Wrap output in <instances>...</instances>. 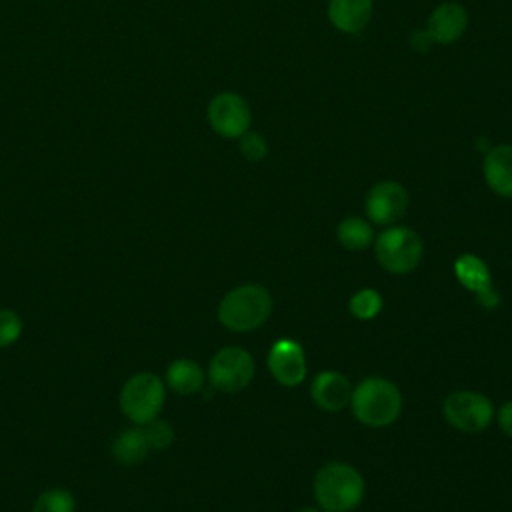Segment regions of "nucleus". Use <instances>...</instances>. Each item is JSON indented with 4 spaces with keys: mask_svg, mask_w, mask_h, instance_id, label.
Wrapping results in <instances>:
<instances>
[{
    "mask_svg": "<svg viewBox=\"0 0 512 512\" xmlns=\"http://www.w3.org/2000/svg\"><path fill=\"white\" fill-rule=\"evenodd\" d=\"M150 446L142 428H126L112 442V456L124 466L138 464L146 458Z\"/></svg>",
    "mask_w": 512,
    "mask_h": 512,
    "instance_id": "obj_18",
    "label": "nucleus"
},
{
    "mask_svg": "<svg viewBox=\"0 0 512 512\" xmlns=\"http://www.w3.org/2000/svg\"><path fill=\"white\" fill-rule=\"evenodd\" d=\"M266 366L272 378L286 386H298L304 382L308 366H306V354L298 340L292 338H278L266 356Z\"/></svg>",
    "mask_w": 512,
    "mask_h": 512,
    "instance_id": "obj_10",
    "label": "nucleus"
},
{
    "mask_svg": "<svg viewBox=\"0 0 512 512\" xmlns=\"http://www.w3.org/2000/svg\"><path fill=\"white\" fill-rule=\"evenodd\" d=\"M310 398L324 412H340L350 404L352 384L338 370H322L312 378Z\"/></svg>",
    "mask_w": 512,
    "mask_h": 512,
    "instance_id": "obj_12",
    "label": "nucleus"
},
{
    "mask_svg": "<svg viewBox=\"0 0 512 512\" xmlns=\"http://www.w3.org/2000/svg\"><path fill=\"white\" fill-rule=\"evenodd\" d=\"M486 186L502 198H512V144H496L482 158Z\"/></svg>",
    "mask_w": 512,
    "mask_h": 512,
    "instance_id": "obj_13",
    "label": "nucleus"
},
{
    "mask_svg": "<svg viewBox=\"0 0 512 512\" xmlns=\"http://www.w3.org/2000/svg\"><path fill=\"white\" fill-rule=\"evenodd\" d=\"M468 28V12L458 2H442L438 4L426 22V32L434 44L448 46L462 38V34Z\"/></svg>",
    "mask_w": 512,
    "mask_h": 512,
    "instance_id": "obj_11",
    "label": "nucleus"
},
{
    "mask_svg": "<svg viewBox=\"0 0 512 512\" xmlns=\"http://www.w3.org/2000/svg\"><path fill=\"white\" fill-rule=\"evenodd\" d=\"M364 476L348 462H328L314 474L312 492L324 512H352L364 498Z\"/></svg>",
    "mask_w": 512,
    "mask_h": 512,
    "instance_id": "obj_1",
    "label": "nucleus"
},
{
    "mask_svg": "<svg viewBox=\"0 0 512 512\" xmlns=\"http://www.w3.org/2000/svg\"><path fill=\"white\" fill-rule=\"evenodd\" d=\"M410 44H412V48L414 50H428L434 42L430 40V36H428V32L424 30V28H420V30H414L412 32V36H410Z\"/></svg>",
    "mask_w": 512,
    "mask_h": 512,
    "instance_id": "obj_26",
    "label": "nucleus"
},
{
    "mask_svg": "<svg viewBox=\"0 0 512 512\" xmlns=\"http://www.w3.org/2000/svg\"><path fill=\"white\" fill-rule=\"evenodd\" d=\"M166 400V386L164 380L154 372H138L130 376L122 390H120V410L122 414L138 424L144 426L160 416V410Z\"/></svg>",
    "mask_w": 512,
    "mask_h": 512,
    "instance_id": "obj_5",
    "label": "nucleus"
},
{
    "mask_svg": "<svg viewBox=\"0 0 512 512\" xmlns=\"http://www.w3.org/2000/svg\"><path fill=\"white\" fill-rule=\"evenodd\" d=\"M456 280L472 294L482 292L492 286V276L486 262L476 254H460L454 262Z\"/></svg>",
    "mask_w": 512,
    "mask_h": 512,
    "instance_id": "obj_16",
    "label": "nucleus"
},
{
    "mask_svg": "<svg viewBox=\"0 0 512 512\" xmlns=\"http://www.w3.org/2000/svg\"><path fill=\"white\" fill-rule=\"evenodd\" d=\"M208 126L226 140H238L244 132L250 130L252 110L248 100L234 92L222 90L214 94L206 106Z\"/></svg>",
    "mask_w": 512,
    "mask_h": 512,
    "instance_id": "obj_8",
    "label": "nucleus"
},
{
    "mask_svg": "<svg viewBox=\"0 0 512 512\" xmlns=\"http://www.w3.org/2000/svg\"><path fill=\"white\" fill-rule=\"evenodd\" d=\"M336 238L342 248H346L350 252H358V250L370 248L374 244L376 234H374L372 222L368 218L348 216L338 222Z\"/></svg>",
    "mask_w": 512,
    "mask_h": 512,
    "instance_id": "obj_17",
    "label": "nucleus"
},
{
    "mask_svg": "<svg viewBox=\"0 0 512 512\" xmlns=\"http://www.w3.org/2000/svg\"><path fill=\"white\" fill-rule=\"evenodd\" d=\"M32 512H76V500L66 488H48L36 498Z\"/></svg>",
    "mask_w": 512,
    "mask_h": 512,
    "instance_id": "obj_20",
    "label": "nucleus"
},
{
    "mask_svg": "<svg viewBox=\"0 0 512 512\" xmlns=\"http://www.w3.org/2000/svg\"><path fill=\"white\" fill-rule=\"evenodd\" d=\"M384 302L378 290L374 288H360L348 300V312L356 320H372L380 314Z\"/></svg>",
    "mask_w": 512,
    "mask_h": 512,
    "instance_id": "obj_19",
    "label": "nucleus"
},
{
    "mask_svg": "<svg viewBox=\"0 0 512 512\" xmlns=\"http://www.w3.org/2000/svg\"><path fill=\"white\" fill-rule=\"evenodd\" d=\"M142 430H144V436L148 440V446L156 448V450L168 448L174 440V428L170 426V422L160 420V418H154L152 422L144 424Z\"/></svg>",
    "mask_w": 512,
    "mask_h": 512,
    "instance_id": "obj_22",
    "label": "nucleus"
},
{
    "mask_svg": "<svg viewBox=\"0 0 512 512\" xmlns=\"http://www.w3.org/2000/svg\"><path fill=\"white\" fill-rule=\"evenodd\" d=\"M22 334V318L12 308H0V348L12 346Z\"/></svg>",
    "mask_w": 512,
    "mask_h": 512,
    "instance_id": "obj_23",
    "label": "nucleus"
},
{
    "mask_svg": "<svg viewBox=\"0 0 512 512\" xmlns=\"http://www.w3.org/2000/svg\"><path fill=\"white\" fill-rule=\"evenodd\" d=\"M328 20L342 34L362 32L372 14L374 0H328Z\"/></svg>",
    "mask_w": 512,
    "mask_h": 512,
    "instance_id": "obj_14",
    "label": "nucleus"
},
{
    "mask_svg": "<svg viewBox=\"0 0 512 512\" xmlns=\"http://www.w3.org/2000/svg\"><path fill=\"white\" fill-rule=\"evenodd\" d=\"M256 374V364L252 354L242 346H224L220 348L208 364V382L226 394L244 390Z\"/></svg>",
    "mask_w": 512,
    "mask_h": 512,
    "instance_id": "obj_6",
    "label": "nucleus"
},
{
    "mask_svg": "<svg viewBox=\"0 0 512 512\" xmlns=\"http://www.w3.org/2000/svg\"><path fill=\"white\" fill-rule=\"evenodd\" d=\"M408 210V190L396 180L376 182L366 198L364 212L368 220L376 226H392L396 224Z\"/></svg>",
    "mask_w": 512,
    "mask_h": 512,
    "instance_id": "obj_9",
    "label": "nucleus"
},
{
    "mask_svg": "<svg viewBox=\"0 0 512 512\" xmlns=\"http://www.w3.org/2000/svg\"><path fill=\"white\" fill-rule=\"evenodd\" d=\"M494 416H496V420H498V428H500L508 438H512V400L504 402V404L498 408V412H496Z\"/></svg>",
    "mask_w": 512,
    "mask_h": 512,
    "instance_id": "obj_24",
    "label": "nucleus"
},
{
    "mask_svg": "<svg viewBox=\"0 0 512 512\" xmlns=\"http://www.w3.org/2000/svg\"><path fill=\"white\" fill-rule=\"evenodd\" d=\"M350 408L354 418L368 428H386L402 412L400 388L382 376H368L352 388Z\"/></svg>",
    "mask_w": 512,
    "mask_h": 512,
    "instance_id": "obj_2",
    "label": "nucleus"
},
{
    "mask_svg": "<svg viewBox=\"0 0 512 512\" xmlns=\"http://www.w3.org/2000/svg\"><path fill=\"white\" fill-rule=\"evenodd\" d=\"M206 374L202 366L192 358H176L166 368V384L180 396H192L202 390Z\"/></svg>",
    "mask_w": 512,
    "mask_h": 512,
    "instance_id": "obj_15",
    "label": "nucleus"
},
{
    "mask_svg": "<svg viewBox=\"0 0 512 512\" xmlns=\"http://www.w3.org/2000/svg\"><path fill=\"white\" fill-rule=\"evenodd\" d=\"M474 298H476V302H478L482 308H486V310H494V308L500 304V294H498V290L494 288V284L488 286V288H484L482 292L474 294Z\"/></svg>",
    "mask_w": 512,
    "mask_h": 512,
    "instance_id": "obj_25",
    "label": "nucleus"
},
{
    "mask_svg": "<svg viewBox=\"0 0 512 512\" xmlns=\"http://www.w3.org/2000/svg\"><path fill=\"white\" fill-rule=\"evenodd\" d=\"M272 294L262 284H240L218 304V322L230 332H252L272 314Z\"/></svg>",
    "mask_w": 512,
    "mask_h": 512,
    "instance_id": "obj_3",
    "label": "nucleus"
},
{
    "mask_svg": "<svg viewBox=\"0 0 512 512\" xmlns=\"http://www.w3.org/2000/svg\"><path fill=\"white\" fill-rule=\"evenodd\" d=\"M442 414L452 428L474 434L486 430L496 412L486 394L474 390H456L444 398Z\"/></svg>",
    "mask_w": 512,
    "mask_h": 512,
    "instance_id": "obj_7",
    "label": "nucleus"
},
{
    "mask_svg": "<svg viewBox=\"0 0 512 512\" xmlns=\"http://www.w3.org/2000/svg\"><path fill=\"white\" fill-rule=\"evenodd\" d=\"M238 150L244 160L248 162H260L268 154V142L260 132L248 130L238 138Z\"/></svg>",
    "mask_w": 512,
    "mask_h": 512,
    "instance_id": "obj_21",
    "label": "nucleus"
},
{
    "mask_svg": "<svg viewBox=\"0 0 512 512\" xmlns=\"http://www.w3.org/2000/svg\"><path fill=\"white\" fill-rule=\"evenodd\" d=\"M374 254L378 264L390 274H408L418 268L424 256V242L410 226H386L374 238Z\"/></svg>",
    "mask_w": 512,
    "mask_h": 512,
    "instance_id": "obj_4",
    "label": "nucleus"
},
{
    "mask_svg": "<svg viewBox=\"0 0 512 512\" xmlns=\"http://www.w3.org/2000/svg\"><path fill=\"white\" fill-rule=\"evenodd\" d=\"M298 512H324V510H320V508H314V506H304V508H300Z\"/></svg>",
    "mask_w": 512,
    "mask_h": 512,
    "instance_id": "obj_27",
    "label": "nucleus"
}]
</instances>
